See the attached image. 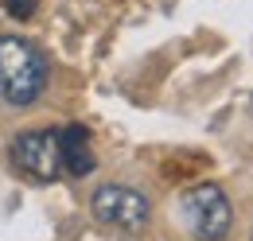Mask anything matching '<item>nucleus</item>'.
<instances>
[{"label":"nucleus","instance_id":"nucleus-1","mask_svg":"<svg viewBox=\"0 0 253 241\" xmlns=\"http://www.w3.org/2000/svg\"><path fill=\"white\" fill-rule=\"evenodd\" d=\"M47 90V59L32 39L0 35V97L8 105H35Z\"/></svg>","mask_w":253,"mask_h":241},{"label":"nucleus","instance_id":"nucleus-2","mask_svg":"<svg viewBox=\"0 0 253 241\" xmlns=\"http://www.w3.org/2000/svg\"><path fill=\"white\" fill-rule=\"evenodd\" d=\"M179 222L187 226L191 238L222 241L226 234H230V222H234V210H230L226 191L214 187V183H199V187H191L187 195L179 199Z\"/></svg>","mask_w":253,"mask_h":241},{"label":"nucleus","instance_id":"nucleus-3","mask_svg":"<svg viewBox=\"0 0 253 241\" xmlns=\"http://www.w3.org/2000/svg\"><path fill=\"white\" fill-rule=\"evenodd\" d=\"M12 163L20 175L32 183H55L63 175V156H59V132H20L12 140Z\"/></svg>","mask_w":253,"mask_h":241},{"label":"nucleus","instance_id":"nucleus-4","mask_svg":"<svg viewBox=\"0 0 253 241\" xmlns=\"http://www.w3.org/2000/svg\"><path fill=\"white\" fill-rule=\"evenodd\" d=\"M90 206H94V218H101L105 226L140 230V226L148 222V199H144L136 187H125V183H105V187H97Z\"/></svg>","mask_w":253,"mask_h":241},{"label":"nucleus","instance_id":"nucleus-5","mask_svg":"<svg viewBox=\"0 0 253 241\" xmlns=\"http://www.w3.org/2000/svg\"><path fill=\"white\" fill-rule=\"evenodd\" d=\"M59 156H63V171H70L74 179L94 171V144H90V128L86 124H66L59 128Z\"/></svg>","mask_w":253,"mask_h":241},{"label":"nucleus","instance_id":"nucleus-6","mask_svg":"<svg viewBox=\"0 0 253 241\" xmlns=\"http://www.w3.org/2000/svg\"><path fill=\"white\" fill-rule=\"evenodd\" d=\"M4 12L12 20H32L35 16V0H4Z\"/></svg>","mask_w":253,"mask_h":241}]
</instances>
